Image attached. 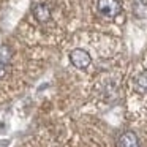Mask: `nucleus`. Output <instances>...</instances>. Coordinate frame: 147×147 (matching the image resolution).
<instances>
[{
	"label": "nucleus",
	"instance_id": "obj_3",
	"mask_svg": "<svg viewBox=\"0 0 147 147\" xmlns=\"http://www.w3.org/2000/svg\"><path fill=\"white\" fill-rule=\"evenodd\" d=\"M117 147H139V139H138V136L134 133L127 131V133L119 136Z\"/></svg>",
	"mask_w": 147,
	"mask_h": 147
},
{
	"label": "nucleus",
	"instance_id": "obj_2",
	"mask_svg": "<svg viewBox=\"0 0 147 147\" xmlns=\"http://www.w3.org/2000/svg\"><path fill=\"white\" fill-rule=\"evenodd\" d=\"M70 60H71V63H73L76 68H81V70H82V68L89 67L90 62H92V59H90V55H89L87 51L78 48V49H73V51H71Z\"/></svg>",
	"mask_w": 147,
	"mask_h": 147
},
{
	"label": "nucleus",
	"instance_id": "obj_5",
	"mask_svg": "<svg viewBox=\"0 0 147 147\" xmlns=\"http://www.w3.org/2000/svg\"><path fill=\"white\" fill-rule=\"evenodd\" d=\"M33 16H35V19L40 21V22H46V21H49V18H51V10H49L46 5H36V7L33 8Z\"/></svg>",
	"mask_w": 147,
	"mask_h": 147
},
{
	"label": "nucleus",
	"instance_id": "obj_4",
	"mask_svg": "<svg viewBox=\"0 0 147 147\" xmlns=\"http://www.w3.org/2000/svg\"><path fill=\"white\" fill-rule=\"evenodd\" d=\"M133 87L138 93H147V70L136 74L133 79Z\"/></svg>",
	"mask_w": 147,
	"mask_h": 147
},
{
	"label": "nucleus",
	"instance_id": "obj_7",
	"mask_svg": "<svg viewBox=\"0 0 147 147\" xmlns=\"http://www.w3.org/2000/svg\"><path fill=\"white\" fill-rule=\"evenodd\" d=\"M5 73H7V63H3V62L0 60V78H3Z\"/></svg>",
	"mask_w": 147,
	"mask_h": 147
},
{
	"label": "nucleus",
	"instance_id": "obj_1",
	"mask_svg": "<svg viewBox=\"0 0 147 147\" xmlns=\"http://www.w3.org/2000/svg\"><path fill=\"white\" fill-rule=\"evenodd\" d=\"M98 13L106 19H114L120 13V3L119 0H98L96 2Z\"/></svg>",
	"mask_w": 147,
	"mask_h": 147
},
{
	"label": "nucleus",
	"instance_id": "obj_6",
	"mask_svg": "<svg viewBox=\"0 0 147 147\" xmlns=\"http://www.w3.org/2000/svg\"><path fill=\"white\" fill-rule=\"evenodd\" d=\"M133 14L138 19L147 18V3L144 0H134L133 2Z\"/></svg>",
	"mask_w": 147,
	"mask_h": 147
}]
</instances>
